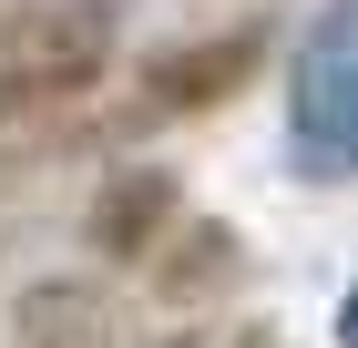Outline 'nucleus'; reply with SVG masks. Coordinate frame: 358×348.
Masks as SVG:
<instances>
[{
	"instance_id": "nucleus-1",
	"label": "nucleus",
	"mask_w": 358,
	"mask_h": 348,
	"mask_svg": "<svg viewBox=\"0 0 358 348\" xmlns=\"http://www.w3.org/2000/svg\"><path fill=\"white\" fill-rule=\"evenodd\" d=\"M113 41H123L113 0H21L0 21V123L92 103V82L113 72Z\"/></svg>"
},
{
	"instance_id": "nucleus-2",
	"label": "nucleus",
	"mask_w": 358,
	"mask_h": 348,
	"mask_svg": "<svg viewBox=\"0 0 358 348\" xmlns=\"http://www.w3.org/2000/svg\"><path fill=\"white\" fill-rule=\"evenodd\" d=\"M287 154L317 185H358V0H328L287 52Z\"/></svg>"
},
{
	"instance_id": "nucleus-3",
	"label": "nucleus",
	"mask_w": 358,
	"mask_h": 348,
	"mask_svg": "<svg viewBox=\"0 0 358 348\" xmlns=\"http://www.w3.org/2000/svg\"><path fill=\"white\" fill-rule=\"evenodd\" d=\"M256 52H266V31H215V41H185V52H164L154 72H143V123H185V113L225 103L236 82L256 72Z\"/></svg>"
},
{
	"instance_id": "nucleus-4",
	"label": "nucleus",
	"mask_w": 358,
	"mask_h": 348,
	"mask_svg": "<svg viewBox=\"0 0 358 348\" xmlns=\"http://www.w3.org/2000/svg\"><path fill=\"white\" fill-rule=\"evenodd\" d=\"M185 225V195H174V174H113L103 205H92V256H123V267H143L154 246Z\"/></svg>"
},
{
	"instance_id": "nucleus-5",
	"label": "nucleus",
	"mask_w": 358,
	"mask_h": 348,
	"mask_svg": "<svg viewBox=\"0 0 358 348\" xmlns=\"http://www.w3.org/2000/svg\"><path fill=\"white\" fill-rule=\"evenodd\" d=\"M10 348H113V297L92 277H41L10 297Z\"/></svg>"
},
{
	"instance_id": "nucleus-6",
	"label": "nucleus",
	"mask_w": 358,
	"mask_h": 348,
	"mask_svg": "<svg viewBox=\"0 0 358 348\" xmlns=\"http://www.w3.org/2000/svg\"><path fill=\"white\" fill-rule=\"evenodd\" d=\"M154 277H164V297H215L225 277H236V236H225V225H174L164 246H154Z\"/></svg>"
},
{
	"instance_id": "nucleus-7",
	"label": "nucleus",
	"mask_w": 358,
	"mask_h": 348,
	"mask_svg": "<svg viewBox=\"0 0 358 348\" xmlns=\"http://www.w3.org/2000/svg\"><path fill=\"white\" fill-rule=\"evenodd\" d=\"M338 348H358V287L338 297Z\"/></svg>"
}]
</instances>
